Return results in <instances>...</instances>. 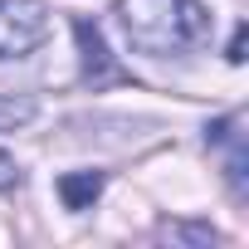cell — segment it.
Instances as JSON below:
<instances>
[{"instance_id": "3957f363", "label": "cell", "mask_w": 249, "mask_h": 249, "mask_svg": "<svg viewBox=\"0 0 249 249\" xmlns=\"http://www.w3.org/2000/svg\"><path fill=\"white\" fill-rule=\"evenodd\" d=\"M73 39H78V64H83V78H88V83H112V78H122L117 59L107 54V39H103L98 20L73 15Z\"/></svg>"}, {"instance_id": "ba28073f", "label": "cell", "mask_w": 249, "mask_h": 249, "mask_svg": "<svg viewBox=\"0 0 249 249\" xmlns=\"http://www.w3.org/2000/svg\"><path fill=\"white\" fill-rule=\"evenodd\" d=\"M20 181V166H15V157H5V152H0V191H5V186H15Z\"/></svg>"}, {"instance_id": "8992f818", "label": "cell", "mask_w": 249, "mask_h": 249, "mask_svg": "<svg viewBox=\"0 0 249 249\" xmlns=\"http://www.w3.org/2000/svg\"><path fill=\"white\" fill-rule=\"evenodd\" d=\"M157 239H171V244H196V249H205V244H215L220 234H215L210 225H171V220H166V225L157 230Z\"/></svg>"}, {"instance_id": "7a4b0ae2", "label": "cell", "mask_w": 249, "mask_h": 249, "mask_svg": "<svg viewBox=\"0 0 249 249\" xmlns=\"http://www.w3.org/2000/svg\"><path fill=\"white\" fill-rule=\"evenodd\" d=\"M49 39L44 0H0V59H25Z\"/></svg>"}, {"instance_id": "5b68a950", "label": "cell", "mask_w": 249, "mask_h": 249, "mask_svg": "<svg viewBox=\"0 0 249 249\" xmlns=\"http://www.w3.org/2000/svg\"><path fill=\"white\" fill-rule=\"evenodd\" d=\"M39 117V98L35 93H0V132H15L25 122Z\"/></svg>"}, {"instance_id": "277c9868", "label": "cell", "mask_w": 249, "mask_h": 249, "mask_svg": "<svg viewBox=\"0 0 249 249\" xmlns=\"http://www.w3.org/2000/svg\"><path fill=\"white\" fill-rule=\"evenodd\" d=\"M103 171H64L59 176V200L69 205V210H88L98 196H103Z\"/></svg>"}, {"instance_id": "6da1fadb", "label": "cell", "mask_w": 249, "mask_h": 249, "mask_svg": "<svg viewBox=\"0 0 249 249\" xmlns=\"http://www.w3.org/2000/svg\"><path fill=\"white\" fill-rule=\"evenodd\" d=\"M117 25L127 44L147 59L191 54L210 39V10L200 0H117Z\"/></svg>"}, {"instance_id": "52a82bcc", "label": "cell", "mask_w": 249, "mask_h": 249, "mask_svg": "<svg viewBox=\"0 0 249 249\" xmlns=\"http://www.w3.org/2000/svg\"><path fill=\"white\" fill-rule=\"evenodd\" d=\"M225 59H230V64H244V20L234 25V35H230V49H225Z\"/></svg>"}]
</instances>
